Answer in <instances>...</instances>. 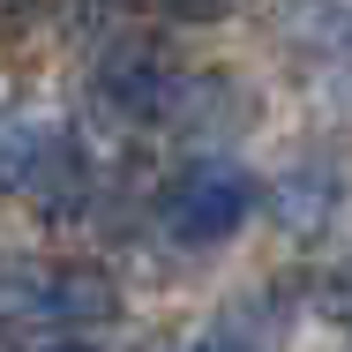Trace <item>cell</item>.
Segmentation results:
<instances>
[{
    "label": "cell",
    "instance_id": "1",
    "mask_svg": "<svg viewBox=\"0 0 352 352\" xmlns=\"http://www.w3.org/2000/svg\"><path fill=\"white\" fill-rule=\"evenodd\" d=\"M120 292L105 270L68 255H0V330L8 338H68L113 322Z\"/></svg>",
    "mask_w": 352,
    "mask_h": 352
},
{
    "label": "cell",
    "instance_id": "2",
    "mask_svg": "<svg viewBox=\"0 0 352 352\" xmlns=\"http://www.w3.org/2000/svg\"><path fill=\"white\" fill-rule=\"evenodd\" d=\"M90 150L75 135V120L45 105H0V195H23L45 217H75L90 195Z\"/></svg>",
    "mask_w": 352,
    "mask_h": 352
},
{
    "label": "cell",
    "instance_id": "3",
    "mask_svg": "<svg viewBox=\"0 0 352 352\" xmlns=\"http://www.w3.org/2000/svg\"><path fill=\"white\" fill-rule=\"evenodd\" d=\"M255 210V173L240 165V157H195V165H180L173 180H165V195H157V225H165V240H180V248H217V240H232L240 225Z\"/></svg>",
    "mask_w": 352,
    "mask_h": 352
},
{
    "label": "cell",
    "instance_id": "4",
    "mask_svg": "<svg viewBox=\"0 0 352 352\" xmlns=\"http://www.w3.org/2000/svg\"><path fill=\"white\" fill-rule=\"evenodd\" d=\"M278 30L315 75H330L338 90H352V0H285Z\"/></svg>",
    "mask_w": 352,
    "mask_h": 352
},
{
    "label": "cell",
    "instance_id": "5",
    "mask_svg": "<svg viewBox=\"0 0 352 352\" xmlns=\"http://www.w3.org/2000/svg\"><path fill=\"white\" fill-rule=\"evenodd\" d=\"M180 352H263V330H255L248 315H217L210 330H195Z\"/></svg>",
    "mask_w": 352,
    "mask_h": 352
},
{
    "label": "cell",
    "instance_id": "6",
    "mask_svg": "<svg viewBox=\"0 0 352 352\" xmlns=\"http://www.w3.org/2000/svg\"><path fill=\"white\" fill-rule=\"evenodd\" d=\"M157 15H173V23H217V15H232L240 0H150Z\"/></svg>",
    "mask_w": 352,
    "mask_h": 352
},
{
    "label": "cell",
    "instance_id": "7",
    "mask_svg": "<svg viewBox=\"0 0 352 352\" xmlns=\"http://www.w3.org/2000/svg\"><path fill=\"white\" fill-rule=\"evenodd\" d=\"M30 23H45V0H0V38H23Z\"/></svg>",
    "mask_w": 352,
    "mask_h": 352
},
{
    "label": "cell",
    "instance_id": "8",
    "mask_svg": "<svg viewBox=\"0 0 352 352\" xmlns=\"http://www.w3.org/2000/svg\"><path fill=\"white\" fill-rule=\"evenodd\" d=\"M53 352H82V345H53Z\"/></svg>",
    "mask_w": 352,
    "mask_h": 352
}]
</instances>
